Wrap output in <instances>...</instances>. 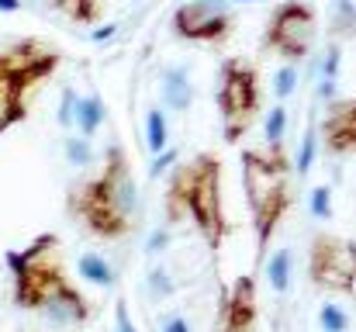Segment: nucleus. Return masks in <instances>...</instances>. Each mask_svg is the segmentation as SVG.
Segmentation results:
<instances>
[{
  "instance_id": "obj_1",
  "label": "nucleus",
  "mask_w": 356,
  "mask_h": 332,
  "mask_svg": "<svg viewBox=\"0 0 356 332\" xmlns=\"http://www.w3.org/2000/svg\"><path fill=\"white\" fill-rule=\"evenodd\" d=\"M66 208L101 242H118L135 228V219H138V184L131 177V159H128L124 145L115 142L104 152L101 173L83 180L80 187H73L70 198H66Z\"/></svg>"
},
{
  "instance_id": "obj_2",
  "label": "nucleus",
  "mask_w": 356,
  "mask_h": 332,
  "mask_svg": "<svg viewBox=\"0 0 356 332\" xmlns=\"http://www.w3.org/2000/svg\"><path fill=\"white\" fill-rule=\"evenodd\" d=\"M163 212H166L170 225H180L184 219L194 221L208 253L218 260L225 235H229L225 194H222V159L204 149V152H194L191 159L177 163L166 180Z\"/></svg>"
},
{
  "instance_id": "obj_3",
  "label": "nucleus",
  "mask_w": 356,
  "mask_h": 332,
  "mask_svg": "<svg viewBox=\"0 0 356 332\" xmlns=\"http://www.w3.org/2000/svg\"><path fill=\"white\" fill-rule=\"evenodd\" d=\"M238 163L256 232V263H263L280 221L294 205V177L284 149H242Z\"/></svg>"
},
{
  "instance_id": "obj_4",
  "label": "nucleus",
  "mask_w": 356,
  "mask_h": 332,
  "mask_svg": "<svg viewBox=\"0 0 356 332\" xmlns=\"http://www.w3.org/2000/svg\"><path fill=\"white\" fill-rule=\"evenodd\" d=\"M63 63V52L42 38H17L0 52V135L28 118V97Z\"/></svg>"
},
{
  "instance_id": "obj_5",
  "label": "nucleus",
  "mask_w": 356,
  "mask_h": 332,
  "mask_svg": "<svg viewBox=\"0 0 356 332\" xmlns=\"http://www.w3.org/2000/svg\"><path fill=\"white\" fill-rule=\"evenodd\" d=\"M7 267L14 277L10 301L21 312H45V305L70 284V274L63 263V242L56 232H42L24 249L7 253Z\"/></svg>"
},
{
  "instance_id": "obj_6",
  "label": "nucleus",
  "mask_w": 356,
  "mask_h": 332,
  "mask_svg": "<svg viewBox=\"0 0 356 332\" xmlns=\"http://www.w3.org/2000/svg\"><path fill=\"white\" fill-rule=\"evenodd\" d=\"M263 108V87H259V70L238 56L222 59L218 70V111H222V135L229 145H238L249 128L256 125Z\"/></svg>"
},
{
  "instance_id": "obj_7",
  "label": "nucleus",
  "mask_w": 356,
  "mask_h": 332,
  "mask_svg": "<svg viewBox=\"0 0 356 332\" xmlns=\"http://www.w3.org/2000/svg\"><path fill=\"white\" fill-rule=\"evenodd\" d=\"M318 38V10L308 0H280L263 28L259 45L277 52L287 66H298L312 56Z\"/></svg>"
},
{
  "instance_id": "obj_8",
  "label": "nucleus",
  "mask_w": 356,
  "mask_h": 332,
  "mask_svg": "<svg viewBox=\"0 0 356 332\" xmlns=\"http://www.w3.org/2000/svg\"><path fill=\"white\" fill-rule=\"evenodd\" d=\"M308 280L322 294H356V242L336 232H315L308 246Z\"/></svg>"
},
{
  "instance_id": "obj_9",
  "label": "nucleus",
  "mask_w": 356,
  "mask_h": 332,
  "mask_svg": "<svg viewBox=\"0 0 356 332\" xmlns=\"http://www.w3.org/2000/svg\"><path fill=\"white\" fill-rule=\"evenodd\" d=\"M170 28L180 42L225 45L236 31V10L229 0H187L173 10Z\"/></svg>"
},
{
  "instance_id": "obj_10",
  "label": "nucleus",
  "mask_w": 356,
  "mask_h": 332,
  "mask_svg": "<svg viewBox=\"0 0 356 332\" xmlns=\"http://www.w3.org/2000/svg\"><path fill=\"white\" fill-rule=\"evenodd\" d=\"M256 326H259L256 277L252 274H242V277H236V284L225 291V298H222L215 332H256Z\"/></svg>"
},
{
  "instance_id": "obj_11",
  "label": "nucleus",
  "mask_w": 356,
  "mask_h": 332,
  "mask_svg": "<svg viewBox=\"0 0 356 332\" xmlns=\"http://www.w3.org/2000/svg\"><path fill=\"white\" fill-rule=\"evenodd\" d=\"M318 142L329 156H356V97L332 101L318 125Z\"/></svg>"
},
{
  "instance_id": "obj_12",
  "label": "nucleus",
  "mask_w": 356,
  "mask_h": 332,
  "mask_svg": "<svg viewBox=\"0 0 356 332\" xmlns=\"http://www.w3.org/2000/svg\"><path fill=\"white\" fill-rule=\"evenodd\" d=\"M42 315H49L56 326H76V329H80V326H87V322L94 319V305H90L87 294L70 280V284H66V287L45 305Z\"/></svg>"
},
{
  "instance_id": "obj_13",
  "label": "nucleus",
  "mask_w": 356,
  "mask_h": 332,
  "mask_svg": "<svg viewBox=\"0 0 356 332\" xmlns=\"http://www.w3.org/2000/svg\"><path fill=\"white\" fill-rule=\"evenodd\" d=\"M163 104L177 114H187L194 104V84L187 66H166L163 70Z\"/></svg>"
},
{
  "instance_id": "obj_14",
  "label": "nucleus",
  "mask_w": 356,
  "mask_h": 332,
  "mask_svg": "<svg viewBox=\"0 0 356 332\" xmlns=\"http://www.w3.org/2000/svg\"><path fill=\"white\" fill-rule=\"evenodd\" d=\"M101 125H104V101H101L97 94H83V97L76 101L73 128L80 132V139H94Z\"/></svg>"
},
{
  "instance_id": "obj_15",
  "label": "nucleus",
  "mask_w": 356,
  "mask_h": 332,
  "mask_svg": "<svg viewBox=\"0 0 356 332\" xmlns=\"http://www.w3.org/2000/svg\"><path fill=\"white\" fill-rule=\"evenodd\" d=\"M76 270H80V277L87 284H97V287H111L115 284V267L101 253H83L80 263H76Z\"/></svg>"
},
{
  "instance_id": "obj_16",
  "label": "nucleus",
  "mask_w": 356,
  "mask_h": 332,
  "mask_svg": "<svg viewBox=\"0 0 356 332\" xmlns=\"http://www.w3.org/2000/svg\"><path fill=\"white\" fill-rule=\"evenodd\" d=\"M145 145H149V152H163V149H170V125H166V111L152 108L145 114Z\"/></svg>"
},
{
  "instance_id": "obj_17",
  "label": "nucleus",
  "mask_w": 356,
  "mask_h": 332,
  "mask_svg": "<svg viewBox=\"0 0 356 332\" xmlns=\"http://www.w3.org/2000/svg\"><path fill=\"white\" fill-rule=\"evenodd\" d=\"M291 263H294L291 249H277V253L270 256V263H266V277H270V287H273L277 294H284L287 284H291Z\"/></svg>"
},
{
  "instance_id": "obj_18",
  "label": "nucleus",
  "mask_w": 356,
  "mask_h": 332,
  "mask_svg": "<svg viewBox=\"0 0 356 332\" xmlns=\"http://www.w3.org/2000/svg\"><path fill=\"white\" fill-rule=\"evenodd\" d=\"M52 3L76 24H94L101 17V0H52Z\"/></svg>"
},
{
  "instance_id": "obj_19",
  "label": "nucleus",
  "mask_w": 356,
  "mask_h": 332,
  "mask_svg": "<svg viewBox=\"0 0 356 332\" xmlns=\"http://www.w3.org/2000/svg\"><path fill=\"white\" fill-rule=\"evenodd\" d=\"M284 128H287V108L277 104L266 118V149H284Z\"/></svg>"
},
{
  "instance_id": "obj_20",
  "label": "nucleus",
  "mask_w": 356,
  "mask_h": 332,
  "mask_svg": "<svg viewBox=\"0 0 356 332\" xmlns=\"http://www.w3.org/2000/svg\"><path fill=\"white\" fill-rule=\"evenodd\" d=\"M318 326L325 332H350V315L339 305H322L318 308Z\"/></svg>"
},
{
  "instance_id": "obj_21",
  "label": "nucleus",
  "mask_w": 356,
  "mask_h": 332,
  "mask_svg": "<svg viewBox=\"0 0 356 332\" xmlns=\"http://www.w3.org/2000/svg\"><path fill=\"white\" fill-rule=\"evenodd\" d=\"M336 73H339V45H332L329 56H325L322 84H318V94H322V97H332V90H336Z\"/></svg>"
},
{
  "instance_id": "obj_22",
  "label": "nucleus",
  "mask_w": 356,
  "mask_h": 332,
  "mask_svg": "<svg viewBox=\"0 0 356 332\" xmlns=\"http://www.w3.org/2000/svg\"><path fill=\"white\" fill-rule=\"evenodd\" d=\"M66 159H70L73 166H90V159H94L90 139H76V135H70V139H66Z\"/></svg>"
},
{
  "instance_id": "obj_23",
  "label": "nucleus",
  "mask_w": 356,
  "mask_h": 332,
  "mask_svg": "<svg viewBox=\"0 0 356 332\" xmlns=\"http://www.w3.org/2000/svg\"><path fill=\"white\" fill-rule=\"evenodd\" d=\"M294 84H298V66H280L277 70V77H273V94L280 97V101H287L291 94H294Z\"/></svg>"
},
{
  "instance_id": "obj_24",
  "label": "nucleus",
  "mask_w": 356,
  "mask_h": 332,
  "mask_svg": "<svg viewBox=\"0 0 356 332\" xmlns=\"http://www.w3.org/2000/svg\"><path fill=\"white\" fill-rule=\"evenodd\" d=\"M308 198H312V215H315L318 221H325L329 215H332V191H329L325 184H318Z\"/></svg>"
},
{
  "instance_id": "obj_25",
  "label": "nucleus",
  "mask_w": 356,
  "mask_h": 332,
  "mask_svg": "<svg viewBox=\"0 0 356 332\" xmlns=\"http://www.w3.org/2000/svg\"><path fill=\"white\" fill-rule=\"evenodd\" d=\"M315 149H318V135H315V132H308V135H305V142H301V156H298V180H301V177H308L312 159H315Z\"/></svg>"
},
{
  "instance_id": "obj_26",
  "label": "nucleus",
  "mask_w": 356,
  "mask_h": 332,
  "mask_svg": "<svg viewBox=\"0 0 356 332\" xmlns=\"http://www.w3.org/2000/svg\"><path fill=\"white\" fill-rule=\"evenodd\" d=\"M76 90H63V104H59V125L63 128H73V118H76Z\"/></svg>"
},
{
  "instance_id": "obj_27",
  "label": "nucleus",
  "mask_w": 356,
  "mask_h": 332,
  "mask_svg": "<svg viewBox=\"0 0 356 332\" xmlns=\"http://www.w3.org/2000/svg\"><path fill=\"white\" fill-rule=\"evenodd\" d=\"M173 159H177V149H163V152L152 159V166H149V177H159V173H163V170H166Z\"/></svg>"
},
{
  "instance_id": "obj_28",
  "label": "nucleus",
  "mask_w": 356,
  "mask_h": 332,
  "mask_svg": "<svg viewBox=\"0 0 356 332\" xmlns=\"http://www.w3.org/2000/svg\"><path fill=\"white\" fill-rule=\"evenodd\" d=\"M115 322H118V332H138L135 329V322L128 319V308H124L121 298H118V305H115Z\"/></svg>"
},
{
  "instance_id": "obj_29",
  "label": "nucleus",
  "mask_w": 356,
  "mask_h": 332,
  "mask_svg": "<svg viewBox=\"0 0 356 332\" xmlns=\"http://www.w3.org/2000/svg\"><path fill=\"white\" fill-rule=\"evenodd\" d=\"M163 332H191V322L184 315H166L163 319Z\"/></svg>"
},
{
  "instance_id": "obj_30",
  "label": "nucleus",
  "mask_w": 356,
  "mask_h": 332,
  "mask_svg": "<svg viewBox=\"0 0 356 332\" xmlns=\"http://www.w3.org/2000/svg\"><path fill=\"white\" fill-rule=\"evenodd\" d=\"M0 10L3 14H14V10H21V0H0Z\"/></svg>"
},
{
  "instance_id": "obj_31",
  "label": "nucleus",
  "mask_w": 356,
  "mask_h": 332,
  "mask_svg": "<svg viewBox=\"0 0 356 332\" xmlns=\"http://www.w3.org/2000/svg\"><path fill=\"white\" fill-rule=\"evenodd\" d=\"M115 35V24H108L104 31H94V42H104V38H111Z\"/></svg>"
},
{
  "instance_id": "obj_32",
  "label": "nucleus",
  "mask_w": 356,
  "mask_h": 332,
  "mask_svg": "<svg viewBox=\"0 0 356 332\" xmlns=\"http://www.w3.org/2000/svg\"><path fill=\"white\" fill-rule=\"evenodd\" d=\"M229 3H232V0H229ZM236 3H252V0H236Z\"/></svg>"
}]
</instances>
